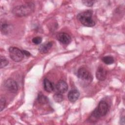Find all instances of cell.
<instances>
[{
  "label": "cell",
  "instance_id": "16",
  "mask_svg": "<svg viewBox=\"0 0 125 125\" xmlns=\"http://www.w3.org/2000/svg\"><path fill=\"white\" fill-rule=\"evenodd\" d=\"M53 99L56 102L60 103L62 101L63 97L62 93L58 92L53 95Z\"/></svg>",
  "mask_w": 125,
  "mask_h": 125
},
{
  "label": "cell",
  "instance_id": "15",
  "mask_svg": "<svg viewBox=\"0 0 125 125\" xmlns=\"http://www.w3.org/2000/svg\"><path fill=\"white\" fill-rule=\"evenodd\" d=\"M103 62L106 64H111L114 63V59L112 57L107 56L102 58Z\"/></svg>",
  "mask_w": 125,
  "mask_h": 125
},
{
  "label": "cell",
  "instance_id": "6",
  "mask_svg": "<svg viewBox=\"0 0 125 125\" xmlns=\"http://www.w3.org/2000/svg\"><path fill=\"white\" fill-rule=\"evenodd\" d=\"M5 88L11 93H16L18 90L17 82L12 79H8L5 81L4 83Z\"/></svg>",
  "mask_w": 125,
  "mask_h": 125
},
{
  "label": "cell",
  "instance_id": "1",
  "mask_svg": "<svg viewBox=\"0 0 125 125\" xmlns=\"http://www.w3.org/2000/svg\"><path fill=\"white\" fill-rule=\"evenodd\" d=\"M34 9V5L32 2L18 5L12 9L13 14L18 17H25L30 15Z\"/></svg>",
  "mask_w": 125,
  "mask_h": 125
},
{
  "label": "cell",
  "instance_id": "17",
  "mask_svg": "<svg viewBox=\"0 0 125 125\" xmlns=\"http://www.w3.org/2000/svg\"><path fill=\"white\" fill-rule=\"evenodd\" d=\"M8 64V61L7 60V59L2 56H0V68H2L6 65H7Z\"/></svg>",
  "mask_w": 125,
  "mask_h": 125
},
{
  "label": "cell",
  "instance_id": "3",
  "mask_svg": "<svg viewBox=\"0 0 125 125\" xmlns=\"http://www.w3.org/2000/svg\"><path fill=\"white\" fill-rule=\"evenodd\" d=\"M109 106L108 104L103 101H101L98 107L93 111L91 116L95 119H98L101 116H104L106 114L108 111Z\"/></svg>",
  "mask_w": 125,
  "mask_h": 125
},
{
  "label": "cell",
  "instance_id": "14",
  "mask_svg": "<svg viewBox=\"0 0 125 125\" xmlns=\"http://www.w3.org/2000/svg\"><path fill=\"white\" fill-rule=\"evenodd\" d=\"M38 101L41 104H45L48 102V99L47 97L40 93L38 97Z\"/></svg>",
  "mask_w": 125,
  "mask_h": 125
},
{
  "label": "cell",
  "instance_id": "9",
  "mask_svg": "<svg viewBox=\"0 0 125 125\" xmlns=\"http://www.w3.org/2000/svg\"><path fill=\"white\" fill-rule=\"evenodd\" d=\"M56 89L58 92L63 93L66 92L68 89V85L65 82L62 80L59 81L56 85Z\"/></svg>",
  "mask_w": 125,
  "mask_h": 125
},
{
  "label": "cell",
  "instance_id": "22",
  "mask_svg": "<svg viewBox=\"0 0 125 125\" xmlns=\"http://www.w3.org/2000/svg\"><path fill=\"white\" fill-rule=\"evenodd\" d=\"M121 124H123V125L125 124V118H124V117H123L121 118Z\"/></svg>",
  "mask_w": 125,
  "mask_h": 125
},
{
  "label": "cell",
  "instance_id": "13",
  "mask_svg": "<svg viewBox=\"0 0 125 125\" xmlns=\"http://www.w3.org/2000/svg\"><path fill=\"white\" fill-rule=\"evenodd\" d=\"M11 26L6 22H3L0 24V30L2 34L4 35L8 34L11 31Z\"/></svg>",
  "mask_w": 125,
  "mask_h": 125
},
{
  "label": "cell",
  "instance_id": "11",
  "mask_svg": "<svg viewBox=\"0 0 125 125\" xmlns=\"http://www.w3.org/2000/svg\"><path fill=\"white\" fill-rule=\"evenodd\" d=\"M43 87L46 91L49 93L52 92L55 88L54 84L47 78L43 80Z\"/></svg>",
  "mask_w": 125,
  "mask_h": 125
},
{
  "label": "cell",
  "instance_id": "5",
  "mask_svg": "<svg viewBox=\"0 0 125 125\" xmlns=\"http://www.w3.org/2000/svg\"><path fill=\"white\" fill-rule=\"evenodd\" d=\"M77 76L79 79L85 81L90 82L92 80V76L89 71L83 67L79 68L77 71Z\"/></svg>",
  "mask_w": 125,
  "mask_h": 125
},
{
  "label": "cell",
  "instance_id": "7",
  "mask_svg": "<svg viewBox=\"0 0 125 125\" xmlns=\"http://www.w3.org/2000/svg\"><path fill=\"white\" fill-rule=\"evenodd\" d=\"M57 40L64 44H68L71 42V37L67 33L64 32L59 33L57 35Z\"/></svg>",
  "mask_w": 125,
  "mask_h": 125
},
{
  "label": "cell",
  "instance_id": "2",
  "mask_svg": "<svg viewBox=\"0 0 125 125\" xmlns=\"http://www.w3.org/2000/svg\"><path fill=\"white\" fill-rule=\"evenodd\" d=\"M92 14L91 10H86L78 14L77 19L83 25L87 27H92L95 25V22L92 18Z\"/></svg>",
  "mask_w": 125,
  "mask_h": 125
},
{
  "label": "cell",
  "instance_id": "4",
  "mask_svg": "<svg viewBox=\"0 0 125 125\" xmlns=\"http://www.w3.org/2000/svg\"><path fill=\"white\" fill-rule=\"evenodd\" d=\"M9 53L10 58L16 62L22 61L24 56L21 50L14 46H11L9 48Z\"/></svg>",
  "mask_w": 125,
  "mask_h": 125
},
{
  "label": "cell",
  "instance_id": "21",
  "mask_svg": "<svg viewBox=\"0 0 125 125\" xmlns=\"http://www.w3.org/2000/svg\"><path fill=\"white\" fill-rule=\"evenodd\" d=\"M22 52H23L24 55H25L26 56H27V57L31 56V54L28 51L24 50H22Z\"/></svg>",
  "mask_w": 125,
  "mask_h": 125
},
{
  "label": "cell",
  "instance_id": "12",
  "mask_svg": "<svg viewBox=\"0 0 125 125\" xmlns=\"http://www.w3.org/2000/svg\"><path fill=\"white\" fill-rule=\"evenodd\" d=\"M53 45V42H48L42 44L39 48V51L41 53L44 54L49 51Z\"/></svg>",
  "mask_w": 125,
  "mask_h": 125
},
{
  "label": "cell",
  "instance_id": "10",
  "mask_svg": "<svg viewBox=\"0 0 125 125\" xmlns=\"http://www.w3.org/2000/svg\"><path fill=\"white\" fill-rule=\"evenodd\" d=\"M80 96V92L75 89L71 90L68 94V99L71 102H75L77 101Z\"/></svg>",
  "mask_w": 125,
  "mask_h": 125
},
{
  "label": "cell",
  "instance_id": "18",
  "mask_svg": "<svg viewBox=\"0 0 125 125\" xmlns=\"http://www.w3.org/2000/svg\"><path fill=\"white\" fill-rule=\"evenodd\" d=\"M6 100L4 97H1L0 100V111H2L5 107Z\"/></svg>",
  "mask_w": 125,
  "mask_h": 125
},
{
  "label": "cell",
  "instance_id": "20",
  "mask_svg": "<svg viewBox=\"0 0 125 125\" xmlns=\"http://www.w3.org/2000/svg\"><path fill=\"white\" fill-rule=\"evenodd\" d=\"M42 42V38L40 37H36L33 38L32 39V42L35 44H39L41 43Z\"/></svg>",
  "mask_w": 125,
  "mask_h": 125
},
{
  "label": "cell",
  "instance_id": "19",
  "mask_svg": "<svg viewBox=\"0 0 125 125\" xmlns=\"http://www.w3.org/2000/svg\"><path fill=\"white\" fill-rule=\"evenodd\" d=\"M82 3L85 6L90 7L92 6L94 2H95V0H83L82 1Z\"/></svg>",
  "mask_w": 125,
  "mask_h": 125
},
{
  "label": "cell",
  "instance_id": "8",
  "mask_svg": "<svg viewBox=\"0 0 125 125\" xmlns=\"http://www.w3.org/2000/svg\"><path fill=\"white\" fill-rule=\"evenodd\" d=\"M106 70L102 66H99L96 72V77L97 80L100 81H104L106 77Z\"/></svg>",
  "mask_w": 125,
  "mask_h": 125
}]
</instances>
